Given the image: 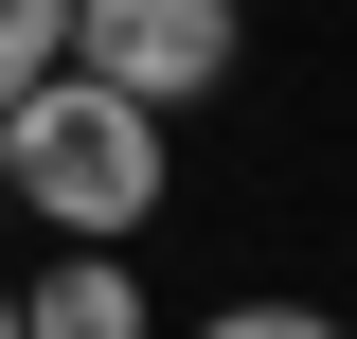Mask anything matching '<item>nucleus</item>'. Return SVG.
Wrapping results in <instances>:
<instances>
[{
    "label": "nucleus",
    "mask_w": 357,
    "mask_h": 339,
    "mask_svg": "<svg viewBox=\"0 0 357 339\" xmlns=\"http://www.w3.org/2000/svg\"><path fill=\"white\" fill-rule=\"evenodd\" d=\"M18 339H143V268L126 250H54L18 286Z\"/></svg>",
    "instance_id": "7ed1b4c3"
},
{
    "label": "nucleus",
    "mask_w": 357,
    "mask_h": 339,
    "mask_svg": "<svg viewBox=\"0 0 357 339\" xmlns=\"http://www.w3.org/2000/svg\"><path fill=\"white\" fill-rule=\"evenodd\" d=\"M72 72V0H0V107Z\"/></svg>",
    "instance_id": "20e7f679"
},
{
    "label": "nucleus",
    "mask_w": 357,
    "mask_h": 339,
    "mask_svg": "<svg viewBox=\"0 0 357 339\" xmlns=\"http://www.w3.org/2000/svg\"><path fill=\"white\" fill-rule=\"evenodd\" d=\"M0 339H18V286H0Z\"/></svg>",
    "instance_id": "423d86ee"
},
{
    "label": "nucleus",
    "mask_w": 357,
    "mask_h": 339,
    "mask_svg": "<svg viewBox=\"0 0 357 339\" xmlns=\"http://www.w3.org/2000/svg\"><path fill=\"white\" fill-rule=\"evenodd\" d=\"M0 232H18V197H0Z\"/></svg>",
    "instance_id": "0eeeda50"
},
{
    "label": "nucleus",
    "mask_w": 357,
    "mask_h": 339,
    "mask_svg": "<svg viewBox=\"0 0 357 339\" xmlns=\"http://www.w3.org/2000/svg\"><path fill=\"white\" fill-rule=\"evenodd\" d=\"M197 339H357V322H321V303H215Z\"/></svg>",
    "instance_id": "39448f33"
},
{
    "label": "nucleus",
    "mask_w": 357,
    "mask_h": 339,
    "mask_svg": "<svg viewBox=\"0 0 357 339\" xmlns=\"http://www.w3.org/2000/svg\"><path fill=\"white\" fill-rule=\"evenodd\" d=\"M232 54H250L232 0H72V72L126 89V107H161V126H178V107H215Z\"/></svg>",
    "instance_id": "f03ea898"
},
{
    "label": "nucleus",
    "mask_w": 357,
    "mask_h": 339,
    "mask_svg": "<svg viewBox=\"0 0 357 339\" xmlns=\"http://www.w3.org/2000/svg\"><path fill=\"white\" fill-rule=\"evenodd\" d=\"M0 197L36 214V232H72V250H126L143 214H161V107H126V89H18L0 107Z\"/></svg>",
    "instance_id": "f257e3e1"
}]
</instances>
